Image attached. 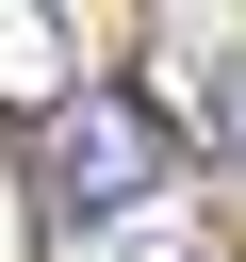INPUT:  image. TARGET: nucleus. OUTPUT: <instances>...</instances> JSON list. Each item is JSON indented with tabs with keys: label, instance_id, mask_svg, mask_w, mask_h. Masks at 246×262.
I'll list each match as a JSON object with an SVG mask.
<instances>
[{
	"label": "nucleus",
	"instance_id": "obj_1",
	"mask_svg": "<svg viewBox=\"0 0 246 262\" xmlns=\"http://www.w3.org/2000/svg\"><path fill=\"white\" fill-rule=\"evenodd\" d=\"M164 180H180V147H164V115H148L131 82H82V98L33 131V196H49L82 246H98V229H148Z\"/></svg>",
	"mask_w": 246,
	"mask_h": 262
},
{
	"label": "nucleus",
	"instance_id": "obj_2",
	"mask_svg": "<svg viewBox=\"0 0 246 262\" xmlns=\"http://www.w3.org/2000/svg\"><path fill=\"white\" fill-rule=\"evenodd\" d=\"M0 98H33V115H66V98H82V66H66V16L0 0Z\"/></svg>",
	"mask_w": 246,
	"mask_h": 262
},
{
	"label": "nucleus",
	"instance_id": "obj_3",
	"mask_svg": "<svg viewBox=\"0 0 246 262\" xmlns=\"http://www.w3.org/2000/svg\"><path fill=\"white\" fill-rule=\"evenodd\" d=\"M82 262H230V246H213V229H197V213H148V229H98V246H82Z\"/></svg>",
	"mask_w": 246,
	"mask_h": 262
}]
</instances>
